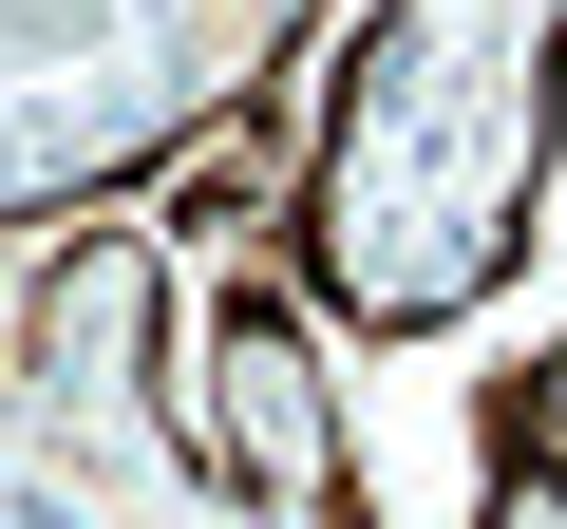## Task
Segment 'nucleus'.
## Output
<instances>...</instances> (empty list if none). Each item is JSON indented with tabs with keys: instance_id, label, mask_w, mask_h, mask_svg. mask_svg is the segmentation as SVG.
<instances>
[{
	"instance_id": "nucleus-1",
	"label": "nucleus",
	"mask_w": 567,
	"mask_h": 529,
	"mask_svg": "<svg viewBox=\"0 0 567 529\" xmlns=\"http://www.w3.org/2000/svg\"><path fill=\"white\" fill-rule=\"evenodd\" d=\"M567 152V0H379L322 76V133L284 170V264L341 341L473 322Z\"/></svg>"
},
{
	"instance_id": "nucleus-2",
	"label": "nucleus",
	"mask_w": 567,
	"mask_h": 529,
	"mask_svg": "<svg viewBox=\"0 0 567 529\" xmlns=\"http://www.w3.org/2000/svg\"><path fill=\"white\" fill-rule=\"evenodd\" d=\"M0 529H246L171 416V208H76L0 303Z\"/></svg>"
},
{
	"instance_id": "nucleus-3",
	"label": "nucleus",
	"mask_w": 567,
	"mask_h": 529,
	"mask_svg": "<svg viewBox=\"0 0 567 529\" xmlns=\"http://www.w3.org/2000/svg\"><path fill=\"white\" fill-rule=\"evenodd\" d=\"M341 0H0V246L171 189Z\"/></svg>"
},
{
	"instance_id": "nucleus-4",
	"label": "nucleus",
	"mask_w": 567,
	"mask_h": 529,
	"mask_svg": "<svg viewBox=\"0 0 567 529\" xmlns=\"http://www.w3.org/2000/svg\"><path fill=\"white\" fill-rule=\"evenodd\" d=\"M208 454L246 491V529H360V454H341V360H322V303L284 227L208 284Z\"/></svg>"
},
{
	"instance_id": "nucleus-5",
	"label": "nucleus",
	"mask_w": 567,
	"mask_h": 529,
	"mask_svg": "<svg viewBox=\"0 0 567 529\" xmlns=\"http://www.w3.org/2000/svg\"><path fill=\"white\" fill-rule=\"evenodd\" d=\"M473 454H492V473H473V529H567V454L529 435L511 378H473Z\"/></svg>"
},
{
	"instance_id": "nucleus-6",
	"label": "nucleus",
	"mask_w": 567,
	"mask_h": 529,
	"mask_svg": "<svg viewBox=\"0 0 567 529\" xmlns=\"http://www.w3.org/2000/svg\"><path fill=\"white\" fill-rule=\"evenodd\" d=\"M511 397H529V435H548V454H567V341H548V360H529V378H511Z\"/></svg>"
}]
</instances>
